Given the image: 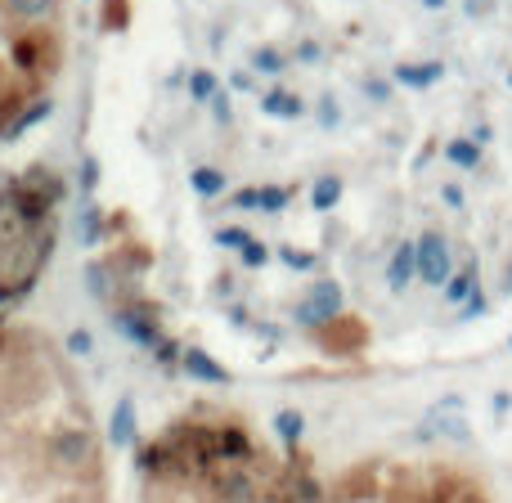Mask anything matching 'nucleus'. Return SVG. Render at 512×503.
Instances as JSON below:
<instances>
[{
    "instance_id": "obj_29",
    "label": "nucleus",
    "mask_w": 512,
    "mask_h": 503,
    "mask_svg": "<svg viewBox=\"0 0 512 503\" xmlns=\"http://www.w3.org/2000/svg\"><path fill=\"white\" fill-rule=\"evenodd\" d=\"M315 113H319V126H328V131H333V126L342 122V108H337V99H333V95H324V99H319V108H315Z\"/></svg>"
},
{
    "instance_id": "obj_30",
    "label": "nucleus",
    "mask_w": 512,
    "mask_h": 503,
    "mask_svg": "<svg viewBox=\"0 0 512 503\" xmlns=\"http://www.w3.org/2000/svg\"><path fill=\"white\" fill-rule=\"evenodd\" d=\"M90 346H95L90 342V333L86 328H77V333H68V342H63V355H77L81 360V355H90Z\"/></svg>"
},
{
    "instance_id": "obj_34",
    "label": "nucleus",
    "mask_w": 512,
    "mask_h": 503,
    "mask_svg": "<svg viewBox=\"0 0 512 503\" xmlns=\"http://www.w3.org/2000/svg\"><path fill=\"white\" fill-rule=\"evenodd\" d=\"M486 310H490V297H486V292H477V297H472L468 306L459 310V319H481V315H486Z\"/></svg>"
},
{
    "instance_id": "obj_17",
    "label": "nucleus",
    "mask_w": 512,
    "mask_h": 503,
    "mask_svg": "<svg viewBox=\"0 0 512 503\" xmlns=\"http://www.w3.org/2000/svg\"><path fill=\"white\" fill-rule=\"evenodd\" d=\"M41 50H54V41H45L41 32H27V36H18L14 41V63L23 72H32V68H41Z\"/></svg>"
},
{
    "instance_id": "obj_42",
    "label": "nucleus",
    "mask_w": 512,
    "mask_h": 503,
    "mask_svg": "<svg viewBox=\"0 0 512 503\" xmlns=\"http://www.w3.org/2000/svg\"><path fill=\"white\" fill-rule=\"evenodd\" d=\"M18 297H23V292H18V288H9V283H0V306H9V301H18Z\"/></svg>"
},
{
    "instance_id": "obj_28",
    "label": "nucleus",
    "mask_w": 512,
    "mask_h": 503,
    "mask_svg": "<svg viewBox=\"0 0 512 503\" xmlns=\"http://www.w3.org/2000/svg\"><path fill=\"white\" fill-rule=\"evenodd\" d=\"M239 256H243V265H248V270H265V265H270V248H265V243H256V239Z\"/></svg>"
},
{
    "instance_id": "obj_27",
    "label": "nucleus",
    "mask_w": 512,
    "mask_h": 503,
    "mask_svg": "<svg viewBox=\"0 0 512 503\" xmlns=\"http://www.w3.org/2000/svg\"><path fill=\"white\" fill-rule=\"evenodd\" d=\"M279 261L288 265V270H297V274L315 270V252H297V248H288V243H279Z\"/></svg>"
},
{
    "instance_id": "obj_24",
    "label": "nucleus",
    "mask_w": 512,
    "mask_h": 503,
    "mask_svg": "<svg viewBox=\"0 0 512 503\" xmlns=\"http://www.w3.org/2000/svg\"><path fill=\"white\" fill-rule=\"evenodd\" d=\"M288 198H292V189H283V185H265V189H261V212H265V216L288 212Z\"/></svg>"
},
{
    "instance_id": "obj_36",
    "label": "nucleus",
    "mask_w": 512,
    "mask_h": 503,
    "mask_svg": "<svg viewBox=\"0 0 512 503\" xmlns=\"http://www.w3.org/2000/svg\"><path fill=\"white\" fill-rule=\"evenodd\" d=\"M364 95L378 99V104H382V99L391 95V86H387V81H378V77H369V81H364Z\"/></svg>"
},
{
    "instance_id": "obj_22",
    "label": "nucleus",
    "mask_w": 512,
    "mask_h": 503,
    "mask_svg": "<svg viewBox=\"0 0 512 503\" xmlns=\"http://www.w3.org/2000/svg\"><path fill=\"white\" fill-rule=\"evenodd\" d=\"M77 234H81V248H99V239H104V212H99L95 203H90L86 212H81Z\"/></svg>"
},
{
    "instance_id": "obj_14",
    "label": "nucleus",
    "mask_w": 512,
    "mask_h": 503,
    "mask_svg": "<svg viewBox=\"0 0 512 503\" xmlns=\"http://www.w3.org/2000/svg\"><path fill=\"white\" fill-rule=\"evenodd\" d=\"M261 113L265 117H279V122H297V117H306V104H301V95H292V90H265L261 95Z\"/></svg>"
},
{
    "instance_id": "obj_2",
    "label": "nucleus",
    "mask_w": 512,
    "mask_h": 503,
    "mask_svg": "<svg viewBox=\"0 0 512 503\" xmlns=\"http://www.w3.org/2000/svg\"><path fill=\"white\" fill-rule=\"evenodd\" d=\"M108 445L59 364L0 333V503H108Z\"/></svg>"
},
{
    "instance_id": "obj_12",
    "label": "nucleus",
    "mask_w": 512,
    "mask_h": 503,
    "mask_svg": "<svg viewBox=\"0 0 512 503\" xmlns=\"http://www.w3.org/2000/svg\"><path fill=\"white\" fill-rule=\"evenodd\" d=\"M477 292H481V270H477V261H468L463 270H454V279L445 283L441 297L450 301V306H459V310H463L472 297H477Z\"/></svg>"
},
{
    "instance_id": "obj_33",
    "label": "nucleus",
    "mask_w": 512,
    "mask_h": 503,
    "mask_svg": "<svg viewBox=\"0 0 512 503\" xmlns=\"http://www.w3.org/2000/svg\"><path fill=\"white\" fill-rule=\"evenodd\" d=\"M207 108H212V117H216L221 126H230V117H234V113H230V90H221V95H216Z\"/></svg>"
},
{
    "instance_id": "obj_7",
    "label": "nucleus",
    "mask_w": 512,
    "mask_h": 503,
    "mask_svg": "<svg viewBox=\"0 0 512 503\" xmlns=\"http://www.w3.org/2000/svg\"><path fill=\"white\" fill-rule=\"evenodd\" d=\"M414 279H418V239H405V243H396V252L387 261V292L400 297Z\"/></svg>"
},
{
    "instance_id": "obj_18",
    "label": "nucleus",
    "mask_w": 512,
    "mask_h": 503,
    "mask_svg": "<svg viewBox=\"0 0 512 503\" xmlns=\"http://www.w3.org/2000/svg\"><path fill=\"white\" fill-rule=\"evenodd\" d=\"M225 185H230V180H225L221 167H194V171H189V189H194L198 198H207V203H212V198H221Z\"/></svg>"
},
{
    "instance_id": "obj_1",
    "label": "nucleus",
    "mask_w": 512,
    "mask_h": 503,
    "mask_svg": "<svg viewBox=\"0 0 512 503\" xmlns=\"http://www.w3.org/2000/svg\"><path fill=\"white\" fill-rule=\"evenodd\" d=\"M279 441V436H274ZM144 503H477L481 486L459 472H409L364 459L319 477L315 459L288 441L265 454L239 418L189 414L135 445Z\"/></svg>"
},
{
    "instance_id": "obj_13",
    "label": "nucleus",
    "mask_w": 512,
    "mask_h": 503,
    "mask_svg": "<svg viewBox=\"0 0 512 503\" xmlns=\"http://www.w3.org/2000/svg\"><path fill=\"white\" fill-rule=\"evenodd\" d=\"M50 113H54V99H32V108H18L14 113V122H9L5 135H0V144H14L18 135H27L32 126H41Z\"/></svg>"
},
{
    "instance_id": "obj_38",
    "label": "nucleus",
    "mask_w": 512,
    "mask_h": 503,
    "mask_svg": "<svg viewBox=\"0 0 512 503\" xmlns=\"http://www.w3.org/2000/svg\"><path fill=\"white\" fill-rule=\"evenodd\" d=\"M468 140H472V144H481V149H486V144L495 140V131H490V122H477V131H472Z\"/></svg>"
},
{
    "instance_id": "obj_9",
    "label": "nucleus",
    "mask_w": 512,
    "mask_h": 503,
    "mask_svg": "<svg viewBox=\"0 0 512 503\" xmlns=\"http://www.w3.org/2000/svg\"><path fill=\"white\" fill-rule=\"evenodd\" d=\"M391 77H396V86H405V90H427V86H436V81L445 77V63H441V59L396 63V68H391Z\"/></svg>"
},
{
    "instance_id": "obj_39",
    "label": "nucleus",
    "mask_w": 512,
    "mask_h": 503,
    "mask_svg": "<svg viewBox=\"0 0 512 503\" xmlns=\"http://www.w3.org/2000/svg\"><path fill=\"white\" fill-rule=\"evenodd\" d=\"M230 90H239V95H248V90H252V72H234V77H230Z\"/></svg>"
},
{
    "instance_id": "obj_8",
    "label": "nucleus",
    "mask_w": 512,
    "mask_h": 503,
    "mask_svg": "<svg viewBox=\"0 0 512 503\" xmlns=\"http://www.w3.org/2000/svg\"><path fill=\"white\" fill-rule=\"evenodd\" d=\"M364 337H369V333H364V328H360V319H337V324H328L324 328V333H319V346H324V351L328 355H351V351H360V346H364Z\"/></svg>"
},
{
    "instance_id": "obj_43",
    "label": "nucleus",
    "mask_w": 512,
    "mask_h": 503,
    "mask_svg": "<svg viewBox=\"0 0 512 503\" xmlns=\"http://www.w3.org/2000/svg\"><path fill=\"white\" fill-rule=\"evenodd\" d=\"M450 0H423V9H445Z\"/></svg>"
},
{
    "instance_id": "obj_4",
    "label": "nucleus",
    "mask_w": 512,
    "mask_h": 503,
    "mask_svg": "<svg viewBox=\"0 0 512 503\" xmlns=\"http://www.w3.org/2000/svg\"><path fill=\"white\" fill-rule=\"evenodd\" d=\"M162 306H153V301H131L126 310H117L113 315V328L126 337V342L135 346H153L158 351L162 346Z\"/></svg>"
},
{
    "instance_id": "obj_46",
    "label": "nucleus",
    "mask_w": 512,
    "mask_h": 503,
    "mask_svg": "<svg viewBox=\"0 0 512 503\" xmlns=\"http://www.w3.org/2000/svg\"><path fill=\"white\" fill-rule=\"evenodd\" d=\"M508 351H512V337H508Z\"/></svg>"
},
{
    "instance_id": "obj_26",
    "label": "nucleus",
    "mask_w": 512,
    "mask_h": 503,
    "mask_svg": "<svg viewBox=\"0 0 512 503\" xmlns=\"http://www.w3.org/2000/svg\"><path fill=\"white\" fill-rule=\"evenodd\" d=\"M252 243V234L243 230V225H225V230H216V248H230V252H243Z\"/></svg>"
},
{
    "instance_id": "obj_44",
    "label": "nucleus",
    "mask_w": 512,
    "mask_h": 503,
    "mask_svg": "<svg viewBox=\"0 0 512 503\" xmlns=\"http://www.w3.org/2000/svg\"><path fill=\"white\" fill-rule=\"evenodd\" d=\"M504 288L512 292V261H508V270H504Z\"/></svg>"
},
{
    "instance_id": "obj_6",
    "label": "nucleus",
    "mask_w": 512,
    "mask_h": 503,
    "mask_svg": "<svg viewBox=\"0 0 512 503\" xmlns=\"http://www.w3.org/2000/svg\"><path fill=\"white\" fill-rule=\"evenodd\" d=\"M14 180L27 189V194H36L41 203H50V207H59L63 198H68V180L54 176V171H50V167H41V162H36V167H27L23 176H14Z\"/></svg>"
},
{
    "instance_id": "obj_25",
    "label": "nucleus",
    "mask_w": 512,
    "mask_h": 503,
    "mask_svg": "<svg viewBox=\"0 0 512 503\" xmlns=\"http://www.w3.org/2000/svg\"><path fill=\"white\" fill-rule=\"evenodd\" d=\"M99 23L108 27V32H122L126 23H131V5L126 0H104V18Z\"/></svg>"
},
{
    "instance_id": "obj_19",
    "label": "nucleus",
    "mask_w": 512,
    "mask_h": 503,
    "mask_svg": "<svg viewBox=\"0 0 512 503\" xmlns=\"http://www.w3.org/2000/svg\"><path fill=\"white\" fill-rule=\"evenodd\" d=\"M0 5H5V14L18 18V23H41V18L54 14L59 0H0Z\"/></svg>"
},
{
    "instance_id": "obj_45",
    "label": "nucleus",
    "mask_w": 512,
    "mask_h": 503,
    "mask_svg": "<svg viewBox=\"0 0 512 503\" xmlns=\"http://www.w3.org/2000/svg\"><path fill=\"white\" fill-rule=\"evenodd\" d=\"M508 90H512V72H508Z\"/></svg>"
},
{
    "instance_id": "obj_40",
    "label": "nucleus",
    "mask_w": 512,
    "mask_h": 503,
    "mask_svg": "<svg viewBox=\"0 0 512 503\" xmlns=\"http://www.w3.org/2000/svg\"><path fill=\"white\" fill-rule=\"evenodd\" d=\"M441 198L454 207V212H459V207H463V189H459V185H445V189H441Z\"/></svg>"
},
{
    "instance_id": "obj_3",
    "label": "nucleus",
    "mask_w": 512,
    "mask_h": 503,
    "mask_svg": "<svg viewBox=\"0 0 512 503\" xmlns=\"http://www.w3.org/2000/svg\"><path fill=\"white\" fill-rule=\"evenodd\" d=\"M346 297H342V283L337 279H319V283H310V292L297 301V310H292V319H297L301 328H310V333H324L328 324H337V319L346 315Z\"/></svg>"
},
{
    "instance_id": "obj_32",
    "label": "nucleus",
    "mask_w": 512,
    "mask_h": 503,
    "mask_svg": "<svg viewBox=\"0 0 512 503\" xmlns=\"http://www.w3.org/2000/svg\"><path fill=\"white\" fill-rule=\"evenodd\" d=\"M81 189H86V194H95V189H99V158L81 162Z\"/></svg>"
},
{
    "instance_id": "obj_41",
    "label": "nucleus",
    "mask_w": 512,
    "mask_h": 503,
    "mask_svg": "<svg viewBox=\"0 0 512 503\" xmlns=\"http://www.w3.org/2000/svg\"><path fill=\"white\" fill-rule=\"evenodd\" d=\"M230 324H234V328H248V324H252L248 306H234V310H230Z\"/></svg>"
},
{
    "instance_id": "obj_23",
    "label": "nucleus",
    "mask_w": 512,
    "mask_h": 503,
    "mask_svg": "<svg viewBox=\"0 0 512 503\" xmlns=\"http://www.w3.org/2000/svg\"><path fill=\"white\" fill-rule=\"evenodd\" d=\"M248 63H252V72H261V77H279L283 72V54L274 50V45H256Z\"/></svg>"
},
{
    "instance_id": "obj_35",
    "label": "nucleus",
    "mask_w": 512,
    "mask_h": 503,
    "mask_svg": "<svg viewBox=\"0 0 512 503\" xmlns=\"http://www.w3.org/2000/svg\"><path fill=\"white\" fill-rule=\"evenodd\" d=\"M319 59H324L319 41H301V45H297V63H319Z\"/></svg>"
},
{
    "instance_id": "obj_37",
    "label": "nucleus",
    "mask_w": 512,
    "mask_h": 503,
    "mask_svg": "<svg viewBox=\"0 0 512 503\" xmlns=\"http://www.w3.org/2000/svg\"><path fill=\"white\" fill-rule=\"evenodd\" d=\"M463 9H468V18H486L495 9V0H463Z\"/></svg>"
},
{
    "instance_id": "obj_16",
    "label": "nucleus",
    "mask_w": 512,
    "mask_h": 503,
    "mask_svg": "<svg viewBox=\"0 0 512 503\" xmlns=\"http://www.w3.org/2000/svg\"><path fill=\"white\" fill-rule=\"evenodd\" d=\"M108 441L113 445H131L135 441V400L122 396L113 409V423H108Z\"/></svg>"
},
{
    "instance_id": "obj_10",
    "label": "nucleus",
    "mask_w": 512,
    "mask_h": 503,
    "mask_svg": "<svg viewBox=\"0 0 512 503\" xmlns=\"http://www.w3.org/2000/svg\"><path fill=\"white\" fill-rule=\"evenodd\" d=\"M117 288H122V274H117V265L113 261H90L86 265V292L95 301H113L117 297Z\"/></svg>"
},
{
    "instance_id": "obj_20",
    "label": "nucleus",
    "mask_w": 512,
    "mask_h": 503,
    "mask_svg": "<svg viewBox=\"0 0 512 503\" xmlns=\"http://www.w3.org/2000/svg\"><path fill=\"white\" fill-rule=\"evenodd\" d=\"M221 95V81H216L212 68H189V99L194 104H212Z\"/></svg>"
},
{
    "instance_id": "obj_15",
    "label": "nucleus",
    "mask_w": 512,
    "mask_h": 503,
    "mask_svg": "<svg viewBox=\"0 0 512 503\" xmlns=\"http://www.w3.org/2000/svg\"><path fill=\"white\" fill-rule=\"evenodd\" d=\"M342 194H346L342 176H315V185H310V212H333L342 203Z\"/></svg>"
},
{
    "instance_id": "obj_5",
    "label": "nucleus",
    "mask_w": 512,
    "mask_h": 503,
    "mask_svg": "<svg viewBox=\"0 0 512 503\" xmlns=\"http://www.w3.org/2000/svg\"><path fill=\"white\" fill-rule=\"evenodd\" d=\"M418 279L427 283V288H441L454 279V252H450V239L436 230H427L423 239H418Z\"/></svg>"
},
{
    "instance_id": "obj_31",
    "label": "nucleus",
    "mask_w": 512,
    "mask_h": 503,
    "mask_svg": "<svg viewBox=\"0 0 512 503\" xmlns=\"http://www.w3.org/2000/svg\"><path fill=\"white\" fill-rule=\"evenodd\" d=\"M234 212H261V189H239V194L230 198Z\"/></svg>"
},
{
    "instance_id": "obj_21",
    "label": "nucleus",
    "mask_w": 512,
    "mask_h": 503,
    "mask_svg": "<svg viewBox=\"0 0 512 503\" xmlns=\"http://www.w3.org/2000/svg\"><path fill=\"white\" fill-rule=\"evenodd\" d=\"M445 158H450L459 171H477L481 167V144H472L468 135H463V140H450L445 144Z\"/></svg>"
},
{
    "instance_id": "obj_11",
    "label": "nucleus",
    "mask_w": 512,
    "mask_h": 503,
    "mask_svg": "<svg viewBox=\"0 0 512 503\" xmlns=\"http://www.w3.org/2000/svg\"><path fill=\"white\" fill-rule=\"evenodd\" d=\"M180 364H185V373H189L194 382H212V387H225V382H230V369H225V364H216L212 355L198 351V346H189Z\"/></svg>"
}]
</instances>
